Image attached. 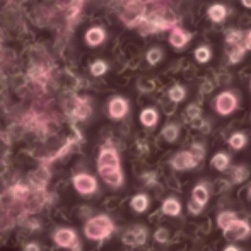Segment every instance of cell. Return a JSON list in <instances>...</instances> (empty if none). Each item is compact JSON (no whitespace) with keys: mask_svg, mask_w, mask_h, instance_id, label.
Here are the masks:
<instances>
[{"mask_svg":"<svg viewBox=\"0 0 251 251\" xmlns=\"http://www.w3.org/2000/svg\"><path fill=\"white\" fill-rule=\"evenodd\" d=\"M98 171L100 176L113 188H120L123 185V173L120 166V155L113 147H104L98 157Z\"/></svg>","mask_w":251,"mask_h":251,"instance_id":"1","label":"cell"},{"mask_svg":"<svg viewBox=\"0 0 251 251\" xmlns=\"http://www.w3.org/2000/svg\"><path fill=\"white\" fill-rule=\"evenodd\" d=\"M115 231V224L113 221L108 217V215H98V217H93L84 227V232L89 239L93 241H101V239H106L111 236V232Z\"/></svg>","mask_w":251,"mask_h":251,"instance_id":"2","label":"cell"},{"mask_svg":"<svg viewBox=\"0 0 251 251\" xmlns=\"http://www.w3.org/2000/svg\"><path fill=\"white\" fill-rule=\"evenodd\" d=\"M149 239V229L146 226H132L130 229H126L122 236L123 245L132 246V248H139V246H144Z\"/></svg>","mask_w":251,"mask_h":251,"instance_id":"3","label":"cell"},{"mask_svg":"<svg viewBox=\"0 0 251 251\" xmlns=\"http://www.w3.org/2000/svg\"><path fill=\"white\" fill-rule=\"evenodd\" d=\"M169 164H171V168L175 171H190V169L199 168L200 161L192 151H179L173 155Z\"/></svg>","mask_w":251,"mask_h":251,"instance_id":"4","label":"cell"},{"mask_svg":"<svg viewBox=\"0 0 251 251\" xmlns=\"http://www.w3.org/2000/svg\"><path fill=\"white\" fill-rule=\"evenodd\" d=\"M227 241H243L251 236V224L246 219H236L226 231H222Z\"/></svg>","mask_w":251,"mask_h":251,"instance_id":"5","label":"cell"},{"mask_svg":"<svg viewBox=\"0 0 251 251\" xmlns=\"http://www.w3.org/2000/svg\"><path fill=\"white\" fill-rule=\"evenodd\" d=\"M238 108V98L231 93V91H224L217 96L215 100V111L222 116H227L231 113H234V109Z\"/></svg>","mask_w":251,"mask_h":251,"instance_id":"6","label":"cell"},{"mask_svg":"<svg viewBox=\"0 0 251 251\" xmlns=\"http://www.w3.org/2000/svg\"><path fill=\"white\" fill-rule=\"evenodd\" d=\"M74 186L82 195H91L98 190V181L91 175H77L74 176Z\"/></svg>","mask_w":251,"mask_h":251,"instance_id":"7","label":"cell"},{"mask_svg":"<svg viewBox=\"0 0 251 251\" xmlns=\"http://www.w3.org/2000/svg\"><path fill=\"white\" fill-rule=\"evenodd\" d=\"M181 210H183V205L178 197H168V199L162 200L161 212L166 215V217H173V219L179 217V215H181Z\"/></svg>","mask_w":251,"mask_h":251,"instance_id":"8","label":"cell"},{"mask_svg":"<svg viewBox=\"0 0 251 251\" xmlns=\"http://www.w3.org/2000/svg\"><path fill=\"white\" fill-rule=\"evenodd\" d=\"M53 241L62 248H74L77 243V236L72 229H58L53 236Z\"/></svg>","mask_w":251,"mask_h":251,"instance_id":"9","label":"cell"},{"mask_svg":"<svg viewBox=\"0 0 251 251\" xmlns=\"http://www.w3.org/2000/svg\"><path fill=\"white\" fill-rule=\"evenodd\" d=\"M192 200H195L197 203L207 207L208 200H210V185H208L207 181L197 183L192 188Z\"/></svg>","mask_w":251,"mask_h":251,"instance_id":"10","label":"cell"},{"mask_svg":"<svg viewBox=\"0 0 251 251\" xmlns=\"http://www.w3.org/2000/svg\"><path fill=\"white\" fill-rule=\"evenodd\" d=\"M108 111L113 120H122L128 113V102L123 98H113L108 104Z\"/></svg>","mask_w":251,"mask_h":251,"instance_id":"11","label":"cell"},{"mask_svg":"<svg viewBox=\"0 0 251 251\" xmlns=\"http://www.w3.org/2000/svg\"><path fill=\"white\" fill-rule=\"evenodd\" d=\"M210 164L215 171L224 173V171H227L229 166H231V155H229L227 152H217V154L212 155Z\"/></svg>","mask_w":251,"mask_h":251,"instance_id":"12","label":"cell"},{"mask_svg":"<svg viewBox=\"0 0 251 251\" xmlns=\"http://www.w3.org/2000/svg\"><path fill=\"white\" fill-rule=\"evenodd\" d=\"M130 207H132V210L137 212V214H144V212L151 207V197L147 195V193H137V195H133L132 200H130Z\"/></svg>","mask_w":251,"mask_h":251,"instance_id":"13","label":"cell"},{"mask_svg":"<svg viewBox=\"0 0 251 251\" xmlns=\"http://www.w3.org/2000/svg\"><path fill=\"white\" fill-rule=\"evenodd\" d=\"M250 175H251V171H250L248 166L239 164V166H234V168H231L229 178H231L232 185H241V183H245L246 179L250 178Z\"/></svg>","mask_w":251,"mask_h":251,"instance_id":"14","label":"cell"},{"mask_svg":"<svg viewBox=\"0 0 251 251\" xmlns=\"http://www.w3.org/2000/svg\"><path fill=\"white\" fill-rule=\"evenodd\" d=\"M238 217V214H236L234 210H222L217 214V219H215V222H217V227L221 229V231H226V229L229 227V226L232 224V222L236 221Z\"/></svg>","mask_w":251,"mask_h":251,"instance_id":"15","label":"cell"},{"mask_svg":"<svg viewBox=\"0 0 251 251\" xmlns=\"http://www.w3.org/2000/svg\"><path fill=\"white\" fill-rule=\"evenodd\" d=\"M159 122V113L157 109L154 108H146L142 113H140V123H142L144 126H147V128H152V126H155Z\"/></svg>","mask_w":251,"mask_h":251,"instance_id":"16","label":"cell"},{"mask_svg":"<svg viewBox=\"0 0 251 251\" xmlns=\"http://www.w3.org/2000/svg\"><path fill=\"white\" fill-rule=\"evenodd\" d=\"M188 40H190V34H186L185 31L179 29V27H175L171 36H169V43H171L175 48H183L186 43H188Z\"/></svg>","mask_w":251,"mask_h":251,"instance_id":"17","label":"cell"},{"mask_svg":"<svg viewBox=\"0 0 251 251\" xmlns=\"http://www.w3.org/2000/svg\"><path fill=\"white\" fill-rule=\"evenodd\" d=\"M227 144L232 151H243L246 147V144H248V137H246V133H243V132H236L229 137Z\"/></svg>","mask_w":251,"mask_h":251,"instance_id":"18","label":"cell"},{"mask_svg":"<svg viewBox=\"0 0 251 251\" xmlns=\"http://www.w3.org/2000/svg\"><path fill=\"white\" fill-rule=\"evenodd\" d=\"M161 135H162V139H164L166 142H169V144L176 142V140H178V137H179V125H178V123H168V125L162 128Z\"/></svg>","mask_w":251,"mask_h":251,"instance_id":"19","label":"cell"},{"mask_svg":"<svg viewBox=\"0 0 251 251\" xmlns=\"http://www.w3.org/2000/svg\"><path fill=\"white\" fill-rule=\"evenodd\" d=\"M104 38H106V34L101 27H93V29H89L86 34V40L91 47H98V45H101L102 41H104Z\"/></svg>","mask_w":251,"mask_h":251,"instance_id":"20","label":"cell"},{"mask_svg":"<svg viewBox=\"0 0 251 251\" xmlns=\"http://www.w3.org/2000/svg\"><path fill=\"white\" fill-rule=\"evenodd\" d=\"M226 14H227V10H226V7L221 5V3H214V5L208 9V17H210L214 23H222V21L226 19Z\"/></svg>","mask_w":251,"mask_h":251,"instance_id":"21","label":"cell"},{"mask_svg":"<svg viewBox=\"0 0 251 251\" xmlns=\"http://www.w3.org/2000/svg\"><path fill=\"white\" fill-rule=\"evenodd\" d=\"M169 98H171L173 102H181L186 98L185 87H181V86H173L171 89H169Z\"/></svg>","mask_w":251,"mask_h":251,"instance_id":"22","label":"cell"},{"mask_svg":"<svg viewBox=\"0 0 251 251\" xmlns=\"http://www.w3.org/2000/svg\"><path fill=\"white\" fill-rule=\"evenodd\" d=\"M89 113H91V108H89V104H87V101H86V100H79V101H77L75 115L79 116L80 120L87 118V116H89Z\"/></svg>","mask_w":251,"mask_h":251,"instance_id":"23","label":"cell"},{"mask_svg":"<svg viewBox=\"0 0 251 251\" xmlns=\"http://www.w3.org/2000/svg\"><path fill=\"white\" fill-rule=\"evenodd\" d=\"M241 38H243L241 31L232 29V31H229V33H227V36H226V41H227L231 47H238V45L241 43Z\"/></svg>","mask_w":251,"mask_h":251,"instance_id":"24","label":"cell"},{"mask_svg":"<svg viewBox=\"0 0 251 251\" xmlns=\"http://www.w3.org/2000/svg\"><path fill=\"white\" fill-rule=\"evenodd\" d=\"M245 51H246V47H241V45H238V47H236L234 50L229 53V62H231V63L241 62V58H243V55H245Z\"/></svg>","mask_w":251,"mask_h":251,"instance_id":"25","label":"cell"},{"mask_svg":"<svg viewBox=\"0 0 251 251\" xmlns=\"http://www.w3.org/2000/svg\"><path fill=\"white\" fill-rule=\"evenodd\" d=\"M154 239L159 245H166V243L169 241V231L166 227H159L157 231L154 232Z\"/></svg>","mask_w":251,"mask_h":251,"instance_id":"26","label":"cell"},{"mask_svg":"<svg viewBox=\"0 0 251 251\" xmlns=\"http://www.w3.org/2000/svg\"><path fill=\"white\" fill-rule=\"evenodd\" d=\"M210 55L212 53L207 47H200V48H197V51H195V58L199 60L200 63L208 62V60H210Z\"/></svg>","mask_w":251,"mask_h":251,"instance_id":"27","label":"cell"},{"mask_svg":"<svg viewBox=\"0 0 251 251\" xmlns=\"http://www.w3.org/2000/svg\"><path fill=\"white\" fill-rule=\"evenodd\" d=\"M162 58V51L159 50V48H152V50L147 51V62L151 63V65H155V63H159Z\"/></svg>","mask_w":251,"mask_h":251,"instance_id":"28","label":"cell"},{"mask_svg":"<svg viewBox=\"0 0 251 251\" xmlns=\"http://www.w3.org/2000/svg\"><path fill=\"white\" fill-rule=\"evenodd\" d=\"M142 181L146 183L147 188H152V186L157 185V175H155L154 171H147L142 175Z\"/></svg>","mask_w":251,"mask_h":251,"instance_id":"29","label":"cell"},{"mask_svg":"<svg viewBox=\"0 0 251 251\" xmlns=\"http://www.w3.org/2000/svg\"><path fill=\"white\" fill-rule=\"evenodd\" d=\"M106 63L101 62V60H98V62H94L93 65H91V72H93V75H102V74L106 72Z\"/></svg>","mask_w":251,"mask_h":251,"instance_id":"30","label":"cell"},{"mask_svg":"<svg viewBox=\"0 0 251 251\" xmlns=\"http://www.w3.org/2000/svg\"><path fill=\"white\" fill-rule=\"evenodd\" d=\"M190 151H192L193 154L197 155V159H199L200 162L203 161V157H205V146H203V144L195 142V144H193V146H192V149H190Z\"/></svg>","mask_w":251,"mask_h":251,"instance_id":"31","label":"cell"},{"mask_svg":"<svg viewBox=\"0 0 251 251\" xmlns=\"http://www.w3.org/2000/svg\"><path fill=\"white\" fill-rule=\"evenodd\" d=\"M203 205H200V203H197L195 200H192L190 199V201H188V212L192 215H200L201 212H203Z\"/></svg>","mask_w":251,"mask_h":251,"instance_id":"32","label":"cell"},{"mask_svg":"<svg viewBox=\"0 0 251 251\" xmlns=\"http://www.w3.org/2000/svg\"><path fill=\"white\" fill-rule=\"evenodd\" d=\"M12 195H14V199L23 200L24 197L27 195V188H26V186H23V185H16L12 188Z\"/></svg>","mask_w":251,"mask_h":251,"instance_id":"33","label":"cell"},{"mask_svg":"<svg viewBox=\"0 0 251 251\" xmlns=\"http://www.w3.org/2000/svg\"><path fill=\"white\" fill-rule=\"evenodd\" d=\"M186 115H188V118H190V120L200 118V108H199V106H195V104L188 106V109H186Z\"/></svg>","mask_w":251,"mask_h":251,"instance_id":"34","label":"cell"},{"mask_svg":"<svg viewBox=\"0 0 251 251\" xmlns=\"http://www.w3.org/2000/svg\"><path fill=\"white\" fill-rule=\"evenodd\" d=\"M24 251H40V246L34 245V243H29V245L24 248Z\"/></svg>","mask_w":251,"mask_h":251,"instance_id":"35","label":"cell"},{"mask_svg":"<svg viewBox=\"0 0 251 251\" xmlns=\"http://www.w3.org/2000/svg\"><path fill=\"white\" fill-rule=\"evenodd\" d=\"M222 251H243V250L239 248V246H236V245H227Z\"/></svg>","mask_w":251,"mask_h":251,"instance_id":"36","label":"cell"},{"mask_svg":"<svg viewBox=\"0 0 251 251\" xmlns=\"http://www.w3.org/2000/svg\"><path fill=\"white\" fill-rule=\"evenodd\" d=\"M245 47H246V50H251V31H250L248 36H246V45H245Z\"/></svg>","mask_w":251,"mask_h":251,"instance_id":"37","label":"cell"},{"mask_svg":"<svg viewBox=\"0 0 251 251\" xmlns=\"http://www.w3.org/2000/svg\"><path fill=\"white\" fill-rule=\"evenodd\" d=\"M241 2H243V5H245V7L251 9V0H241Z\"/></svg>","mask_w":251,"mask_h":251,"instance_id":"38","label":"cell"},{"mask_svg":"<svg viewBox=\"0 0 251 251\" xmlns=\"http://www.w3.org/2000/svg\"><path fill=\"white\" fill-rule=\"evenodd\" d=\"M248 200L251 201V185L248 186Z\"/></svg>","mask_w":251,"mask_h":251,"instance_id":"39","label":"cell"}]
</instances>
